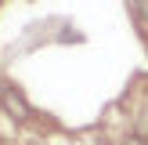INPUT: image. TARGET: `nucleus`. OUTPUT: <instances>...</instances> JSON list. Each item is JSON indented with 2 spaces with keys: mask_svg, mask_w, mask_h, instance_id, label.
<instances>
[{
  "mask_svg": "<svg viewBox=\"0 0 148 145\" xmlns=\"http://www.w3.org/2000/svg\"><path fill=\"white\" fill-rule=\"evenodd\" d=\"M123 145H148V142H145L141 134H130V138H127V142H123Z\"/></svg>",
  "mask_w": 148,
  "mask_h": 145,
  "instance_id": "20e7f679",
  "label": "nucleus"
},
{
  "mask_svg": "<svg viewBox=\"0 0 148 145\" xmlns=\"http://www.w3.org/2000/svg\"><path fill=\"white\" fill-rule=\"evenodd\" d=\"M0 98H4V109L14 116V120H29V105H25V98H22L14 87H4V94H0Z\"/></svg>",
  "mask_w": 148,
  "mask_h": 145,
  "instance_id": "f257e3e1",
  "label": "nucleus"
},
{
  "mask_svg": "<svg viewBox=\"0 0 148 145\" xmlns=\"http://www.w3.org/2000/svg\"><path fill=\"white\" fill-rule=\"evenodd\" d=\"M134 7H137V18H145V22H148V0H137Z\"/></svg>",
  "mask_w": 148,
  "mask_h": 145,
  "instance_id": "f03ea898",
  "label": "nucleus"
},
{
  "mask_svg": "<svg viewBox=\"0 0 148 145\" xmlns=\"http://www.w3.org/2000/svg\"><path fill=\"white\" fill-rule=\"evenodd\" d=\"M137 134H141V138L148 134V113H141V120H137Z\"/></svg>",
  "mask_w": 148,
  "mask_h": 145,
  "instance_id": "7ed1b4c3",
  "label": "nucleus"
}]
</instances>
